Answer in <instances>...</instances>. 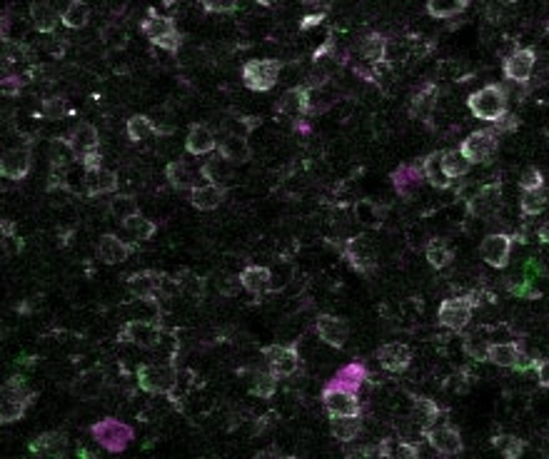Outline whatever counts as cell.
Instances as JSON below:
<instances>
[{"instance_id": "obj_1", "label": "cell", "mask_w": 549, "mask_h": 459, "mask_svg": "<svg viewBox=\"0 0 549 459\" xmlns=\"http://www.w3.org/2000/svg\"><path fill=\"white\" fill-rule=\"evenodd\" d=\"M467 108L477 120H485L489 126H497L499 120L507 117V93L499 83H489L479 88L467 98Z\"/></svg>"}, {"instance_id": "obj_2", "label": "cell", "mask_w": 549, "mask_h": 459, "mask_svg": "<svg viewBox=\"0 0 549 459\" xmlns=\"http://www.w3.org/2000/svg\"><path fill=\"white\" fill-rule=\"evenodd\" d=\"M33 405V392L25 385V379L18 375H13L5 379L3 385V402H0V422L3 425H13L23 419V415L28 412Z\"/></svg>"}, {"instance_id": "obj_3", "label": "cell", "mask_w": 549, "mask_h": 459, "mask_svg": "<svg viewBox=\"0 0 549 459\" xmlns=\"http://www.w3.org/2000/svg\"><path fill=\"white\" fill-rule=\"evenodd\" d=\"M143 33L156 48H163L167 52H177L183 45V33L177 31L175 21L170 15H160L153 8L147 11L146 21H143Z\"/></svg>"}, {"instance_id": "obj_4", "label": "cell", "mask_w": 549, "mask_h": 459, "mask_svg": "<svg viewBox=\"0 0 549 459\" xmlns=\"http://www.w3.org/2000/svg\"><path fill=\"white\" fill-rule=\"evenodd\" d=\"M459 150H462V155H465L472 165H485V163H489L492 157L497 155L499 130L495 126L479 127V130L469 133V136L459 143Z\"/></svg>"}, {"instance_id": "obj_5", "label": "cell", "mask_w": 549, "mask_h": 459, "mask_svg": "<svg viewBox=\"0 0 549 459\" xmlns=\"http://www.w3.org/2000/svg\"><path fill=\"white\" fill-rule=\"evenodd\" d=\"M282 63L275 58H258L242 65V83L252 93H270L280 80Z\"/></svg>"}, {"instance_id": "obj_6", "label": "cell", "mask_w": 549, "mask_h": 459, "mask_svg": "<svg viewBox=\"0 0 549 459\" xmlns=\"http://www.w3.org/2000/svg\"><path fill=\"white\" fill-rule=\"evenodd\" d=\"M477 295H459V297H450L437 307V320L450 333H465V327L472 320V313L477 307Z\"/></svg>"}, {"instance_id": "obj_7", "label": "cell", "mask_w": 549, "mask_h": 459, "mask_svg": "<svg viewBox=\"0 0 549 459\" xmlns=\"http://www.w3.org/2000/svg\"><path fill=\"white\" fill-rule=\"evenodd\" d=\"M137 387L147 395H170L177 387L175 365H140L137 367Z\"/></svg>"}, {"instance_id": "obj_8", "label": "cell", "mask_w": 549, "mask_h": 459, "mask_svg": "<svg viewBox=\"0 0 549 459\" xmlns=\"http://www.w3.org/2000/svg\"><path fill=\"white\" fill-rule=\"evenodd\" d=\"M90 435H93L95 442L103 449H108V452H123L135 437L133 427H128L125 422L113 417L95 422L93 427H90Z\"/></svg>"}, {"instance_id": "obj_9", "label": "cell", "mask_w": 549, "mask_h": 459, "mask_svg": "<svg viewBox=\"0 0 549 459\" xmlns=\"http://www.w3.org/2000/svg\"><path fill=\"white\" fill-rule=\"evenodd\" d=\"M342 258L347 260V265H350L355 272H360V275H370V272L377 270V248H374V242L370 240V238H364V235H357L353 240L345 242Z\"/></svg>"}, {"instance_id": "obj_10", "label": "cell", "mask_w": 549, "mask_h": 459, "mask_svg": "<svg viewBox=\"0 0 549 459\" xmlns=\"http://www.w3.org/2000/svg\"><path fill=\"white\" fill-rule=\"evenodd\" d=\"M262 357H265V365L280 379H288V377H292L300 370L298 344H270V347L262 350Z\"/></svg>"}, {"instance_id": "obj_11", "label": "cell", "mask_w": 549, "mask_h": 459, "mask_svg": "<svg viewBox=\"0 0 549 459\" xmlns=\"http://www.w3.org/2000/svg\"><path fill=\"white\" fill-rule=\"evenodd\" d=\"M322 407L327 409V415H363V402L357 392L332 382L322 389Z\"/></svg>"}, {"instance_id": "obj_12", "label": "cell", "mask_w": 549, "mask_h": 459, "mask_svg": "<svg viewBox=\"0 0 549 459\" xmlns=\"http://www.w3.org/2000/svg\"><path fill=\"white\" fill-rule=\"evenodd\" d=\"M499 208H502V183H499V180L482 185L472 198L467 200V212L477 220L497 215Z\"/></svg>"}, {"instance_id": "obj_13", "label": "cell", "mask_w": 549, "mask_h": 459, "mask_svg": "<svg viewBox=\"0 0 549 459\" xmlns=\"http://www.w3.org/2000/svg\"><path fill=\"white\" fill-rule=\"evenodd\" d=\"M515 248V238L507 232H492L479 245V258L495 270H505L509 265V255Z\"/></svg>"}, {"instance_id": "obj_14", "label": "cell", "mask_w": 549, "mask_h": 459, "mask_svg": "<svg viewBox=\"0 0 549 459\" xmlns=\"http://www.w3.org/2000/svg\"><path fill=\"white\" fill-rule=\"evenodd\" d=\"M123 342H130L140 350H156L163 337V327L157 323H147V320H130L123 324V330L118 334Z\"/></svg>"}, {"instance_id": "obj_15", "label": "cell", "mask_w": 549, "mask_h": 459, "mask_svg": "<svg viewBox=\"0 0 549 459\" xmlns=\"http://www.w3.org/2000/svg\"><path fill=\"white\" fill-rule=\"evenodd\" d=\"M425 439L430 442V447L435 449L437 454H442V457H457V454H462V449H465V442H462V435H459V429L455 425H440V427L425 429L422 432Z\"/></svg>"}, {"instance_id": "obj_16", "label": "cell", "mask_w": 549, "mask_h": 459, "mask_svg": "<svg viewBox=\"0 0 549 459\" xmlns=\"http://www.w3.org/2000/svg\"><path fill=\"white\" fill-rule=\"evenodd\" d=\"M537 65V52L532 48H517L515 52H509L502 63V73L512 83H527Z\"/></svg>"}, {"instance_id": "obj_17", "label": "cell", "mask_w": 549, "mask_h": 459, "mask_svg": "<svg viewBox=\"0 0 549 459\" xmlns=\"http://www.w3.org/2000/svg\"><path fill=\"white\" fill-rule=\"evenodd\" d=\"M374 360H377V365L383 367L384 372L402 375L404 370H410V365H412V350L402 342H387L383 347H377Z\"/></svg>"}, {"instance_id": "obj_18", "label": "cell", "mask_w": 549, "mask_h": 459, "mask_svg": "<svg viewBox=\"0 0 549 459\" xmlns=\"http://www.w3.org/2000/svg\"><path fill=\"white\" fill-rule=\"evenodd\" d=\"M33 167V153L28 147H13L5 150L0 157V175L13 183H21L31 175Z\"/></svg>"}, {"instance_id": "obj_19", "label": "cell", "mask_w": 549, "mask_h": 459, "mask_svg": "<svg viewBox=\"0 0 549 459\" xmlns=\"http://www.w3.org/2000/svg\"><path fill=\"white\" fill-rule=\"evenodd\" d=\"M315 333H317L322 342L330 344L332 350H342L347 344V337H350V324L337 314L325 313L315 320Z\"/></svg>"}, {"instance_id": "obj_20", "label": "cell", "mask_w": 549, "mask_h": 459, "mask_svg": "<svg viewBox=\"0 0 549 459\" xmlns=\"http://www.w3.org/2000/svg\"><path fill=\"white\" fill-rule=\"evenodd\" d=\"M65 143L71 147L75 160H80V157L100 150V133H98V127H95L93 123H78V126L71 130V136H68Z\"/></svg>"}, {"instance_id": "obj_21", "label": "cell", "mask_w": 549, "mask_h": 459, "mask_svg": "<svg viewBox=\"0 0 549 459\" xmlns=\"http://www.w3.org/2000/svg\"><path fill=\"white\" fill-rule=\"evenodd\" d=\"M185 150L190 155L203 157L210 155V153H215L218 150V137H215V130L205 123H195V126H190L185 137Z\"/></svg>"}, {"instance_id": "obj_22", "label": "cell", "mask_w": 549, "mask_h": 459, "mask_svg": "<svg viewBox=\"0 0 549 459\" xmlns=\"http://www.w3.org/2000/svg\"><path fill=\"white\" fill-rule=\"evenodd\" d=\"M130 245L125 240H120L113 232H105L98 238V245H95V255L103 265H120L130 258Z\"/></svg>"}, {"instance_id": "obj_23", "label": "cell", "mask_w": 549, "mask_h": 459, "mask_svg": "<svg viewBox=\"0 0 549 459\" xmlns=\"http://www.w3.org/2000/svg\"><path fill=\"white\" fill-rule=\"evenodd\" d=\"M166 275L157 270H137L128 277V290L137 297V300H150L156 297L157 290L163 287Z\"/></svg>"}, {"instance_id": "obj_24", "label": "cell", "mask_w": 549, "mask_h": 459, "mask_svg": "<svg viewBox=\"0 0 549 459\" xmlns=\"http://www.w3.org/2000/svg\"><path fill=\"white\" fill-rule=\"evenodd\" d=\"M228 195V190L222 188L220 183H205V185H195L190 190V205L200 212H210L218 210L222 205V200Z\"/></svg>"}, {"instance_id": "obj_25", "label": "cell", "mask_w": 549, "mask_h": 459, "mask_svg": "<svg viewBox=\"0 0 549 459\" xmlns=\"http://www.w3.org/2000/svg\"><path fill=\"white\" fill-rule=\"evenodd\" d=\"M31 454L35 457H65L68 452V437L62 432H43L41 437H35L31 442Z\"/></svg>"}, {"instance_id": "obj_26", "label": "cell", "mask_w": 549, "mask_h": 459, "mask_svg": "<svg viewBox=\"0 0 549 459\" xmlns=\"http://www.w3.org/2000/svg\"><path fill=\"white\" fill-rule=\"evenodd\" d=\"M238 282L245 293L260 297V295H265L270 290V285H272V272H270L268 267H262V265H250V267L240 272Z\"/></svg>"}, {"instance_id": "obj_27", "label": "cell", "mask_w": 549, "mask_h": 459, "mask_svg": "<svg viewBox=\"0 0 549 459\" xmlns=\"http://www.w3.org/2000/svg\"><path fill=\"white\" fill-rule=\"evenodd\" d=\"M330 432L342 445L355 442L363 432V415H330Z\"/></svg>"}, {"instance_id": "obj_28", "label": "cell", "mask_w": 549, "mask_h": 459, "mask_svg": "<svg viewBox=\"0 0 549 459\" xmlns=\"http://www.w3.org/2000/svg\"><path fill=\"white\" fill-rule=\"evenodd\" d=\"M310 90L305 85H298V88H290L288 93L282 95L278 110L282 115H290V117H302V115L310 113Z\"/></svg>"}, {"instance_id": "obj_29", "label": "cell", "mask_w": 549, "mask_h": 459, "mask_svg": "<svg viewBox=\"0 0 549 459\" xmlns=\"http://www.w3.org/2000/svg\"><path fill=\"white\" fill-rule=\"evenodd\" d=\"M522 355H525L522 342H492L487 350V362L515 370V365H517Z\"/></svg>"}, {"instance_id": "obj_30", "label": "cell", "mask_w": 549, "mask_h": 459, "mask_svg": "<svg viewBox=\"0 0 549 459\" xmlns=\"http://www.w3.org/2000/svg\"><path fill=\"white\" fill-rule=\"evenodd\" d=\"M422 180H425V175H422V167L420 165H402L397 167L393 173V185L394 190L400 192V195H415L417 188L422 185Z\"/></svg>"}, {"instance_id": "obj_31", "label": "cell", "mask_w": 549, "mask_h": 459, "mask_svg": "<svg viewBox=\"0 0 549 459\" xmlns=\"http://www.w3.org/2000/svg\"><path fill=\"white\" fill-rule=\"evenodd\" d=\"M437 95H440V90H437V85H432V83H427L422 90H417L415 98L410 100V115H412L415 120H422V123H427V120H430V115H432V110H435Z\"/></svg>"}, {"instance_id": "obj_32", "label": "cell", "mask_w": 549, "mask_h": 459, "mask_svg": "<svg viewBox=\"0 0 549 459\" xmlns=\"http://www.w3.org/2000/svg\"><path fill=\"white\" fill-rule=\"evenodd\" d=\"M31 21L38 33H52L61 23V15L55 13L51 0H33L31 3Z\"/></svg>"}, {"instance_id": "obj_33", "label": "cell", "mask_w": 549, "mask_h": 459, "mask_svg": "<svg viewBox=\"0 0 549 459\" xmlns=\"http://www.w3.org/2000/svg\"><path fill=\"white\" fill-rule=\"evenodd\" d=\"M440 165L445 170V175L450 180L465 178L467 173L472 170V163L462 155L459 147H450V150H440Z\"/></svg>"}, {"instance_id": "obj_34", "label": "cell", "mask_w": 549, "mask_h": 459, "mask_svg": "<svg viewBox=\"0 0 549 459\" xmlns=\"http://www.w3.org/2000/svg\"><path fill=\"white\" fill-rule=\"evenodd\" d=\"M250 143L242 136H225L218 140V155L228 163H245L250 160Z\"/></svg>"}, {"instance_id": "obj_35", "label": "cell", "mask_w": 549, "mask_h": 459, "mask_svg": "<svg viewBox=\"0 0 549 459\" xmlns=\"http://www.w3.org/2000/svg\"><path fill=\"white\" fill-rule=\"evenodd\" d=\"M118 192V173H110V170H95V173H88V195L90 198H100V195H115Z\"/></svg>"}, {"instance_id": "obj_36", "label": "cell", "mask_w": 549, "mask_h": 459, "mask_svg": "<svg viewBox=\"0 0 549 459\" xmlns=\"http://www.w3.org/2000/svg\"><path fill=\"white\" fill-rule=\"evenodd\" d=\"M442 415V409L437 405L435 399H430V397H412V417L417 419V425L425 429H430L432 425H437V419Z\"/></svg>"}, {"instance_id": "obj_37", "label": "cell", "mask_w": 549, "mask_h": 459, "mask_svg": "<svg viewBox=\"0 0 549 459\" xmlns=\"http://www.w3.org/2000/svg\"><path fill=\"white\" fill-rule=\"evenodd\" d=\"M472 0H427V15L435 18V21H450L457 18L469 8Z\"/></svg>"}, {"instance_id": "obj_38", "label": "cell", "mask_w": 549, "mask_h": 459, "mask_svg": "<svg viewBox=\"0 0 549 459\" xmlns=\"http://www.w3.org/2000/svg\"><path fill=\"white\" fill-rule=\"evenodd\" d=\"M90 15H93V11H90V5L85 0H71L65 5V11L61 13V23L65 28H71V31H80V28L88 25Z\"/></svg>"}, {"instance_id": "obj_39", "label": "cell", "mask_w": 549, "mask_h": 459, "mask_svg": "<svg viewBox=\"0 0 549 459\" xmlns=\"http://www.w3.org/2000/svg\"><path fill=\"white\" fill-rule=\"evenodd\" d=\"M166 178L167 183L175 190H180V192L195 188V173H193V167L187 165L185 160H173V163H167Z\"/></svg>"}, {"instance_id": "obj_40", "label": "cell", "mask_w": 549, "mask_h": 459, "mask_svg": "<svg viewBox=\"0 0 549 459\" xmlns=\"http://www.w3.org/2000/svg\"><path fill=\"white\" fill-rule=\"evenodd\" d=\"M120 230H123L128 238H133V240L147 242V240H153V235L157 232V225L153 222V220L143 218V215L137 212V215H133V218L123 220V222H120Z\"/></svg>"}, {"instance_id": "obj_41", "label": "cell", "mask_w": 549, "mask_h": 459, "mask_svg": "<svg viewBox=\"0 0 549 459\" xmlns=\"http://www.w3.org/2000/svg\"><path fill=\"white\" fill-rule=\"evenodd\" d=\"M420 167H422V175H425V180L432 185V188L447 190L452 185V180L447 178L445 170L440 165V150H437V153H430L427 157H422Z\"/></svg>"}, {"instance_id": "obj_42", "label": "cell", "mask_w": 549, "mask_h": 459, "mask_svg": "<svg viewBox=\"0 0 549 459\" xmlns=\"http://www.w3.org/2000/svg\"><path fill=\"white\" fill-rule=\"evenodd\" d=\"M549 205V188H537V190H527V192H522V198H519V208H522V215H529V218H535V215H542Z\"/></svg>"}, {"instance_id": "obj_43", "label": "cell", "mask_w": 549, "mask_h": 459, "mask_svg": "<svg viewBox=\"0 0 549 459\" xmlns=\"http://www.w3.org/2000/svg\"><path fill=\"white\" fill-rule=\"evenodd\" d=\"M278 382H280V377L275 375L270 367L265 370H258L255 375H252V382H250V392L260 399H270V397L278 392Z\"/></svg>"}, {"instance_id": "obj_44", "label": "cell", "mask_w": 549, "mask_h": 459, "mask_svg": "<svg viewBox=\"0 0 549 459\" xmlns=\"http://www.w3.org/2000/svg\"><path fill=\"white\" fill-rule=\"evenodd\" d=\"M367 379V370H364V365H360V362H353V365L342 367L337 375L332 377V385L337 387H345V389H360L363 387V382Z\"/></svg>"}, {"instance_id": "obj_45", "label": "cell", "mask_w": 549, "mask_h": 459, "mask_svg": "<svg viewBox=\"0 0 549 459\" xmlns=\"http://www.w3.org/2000/svg\"><path fill=\"white\" fill-rule=\"evenodd\" d=\"M425 258L427 262H430V267H435V270H445L450 262L455 260V250L447 245L445 240H430V245H427L425 250Z\"/></svg>"}, {"instance_id": "obj_46", "label": "cell", "mask_w": 549, "mask_h": 459, "mask_svg": "<svg viewBox=\"0 0 549 459\" xmlns=\"http://www.w3.org/2000/svg\"><path fill=\"white\" fill-rule=\"evenodd\" d=\"M360 52H363V58L367 63H383L384 58H387V41H384V35H380V33L364 35Z\"/></svg>"}, {"instance_id": "obj_47", "label": "cell", "mask_w": 549, "mask_h": 459, "mask_svg": "<svg viewBox=\"0 0 549 459\" xmlns=\"http://www.w3.org/2000/svg\"><path fill=\"white\" fill-rule=\"evenodd\" d=\"M103 385H105L103 372L93 370V372H85V375H80L78 379H75L73 392L78 397H83V399H93V397L100 395Z\"/></svg>"}, {"instance_id": "obj_48", "label": "cell", "mask_w": 549, "mask_h": 459, "mask_svg": "<svg viewBox=\"0 0 549 459\" xmlns=\"http://www.w3.org/2000/svg\"><path fill=\"white\" fill-rule=\"evenodd\" d=\"M156 123H153L147 115H133V117L128 120V137H130V143H143V140L156 136Z\"/></svg>"}, {"instance_id": "obj_49", "label": "cell", "mask_w": 549, "mask_h": 459, "mask_svg": "<svg viewBox=\"0 0 549 459\" xmlns=\"http://www.w3.org/2000/svg\"><path fill=\"white\" fill-rule=\"evenodd\" d=\"M492 447L497 449L502 457L507 459H517L522 457V452H525V439H519L517 435H495L492 437Z\"/></svg>"}, {"instance_id": "obj_50", "label": "cell", "mask_w": 549, "mask_h": 459, "mask_svg": "<svg viewBox=\"0 0 549 459\" xmlns=\"http://www.w3.org/2000/svg\"><path fill=\"white\" fill-rule=\"evenodd\" d=\"M108 210H110V215H113L118 222H123V220L133 218V215L140 212V208H137V200H135L133 195H118V192H115L113 198H110V205H108Z\"/></svg>"}, {"instance_id": "obj_51", "label": "cell", "mask_w": 549, "mask_h": 459, "mask_svg": "<svg viewBox=\"0 0 549 459\" xmlns=\"http://www.w3.org/2000/svg\"><path fill=\"white\" fill-rule=\"evenodd\" d=\"M489 340H485L482 334H475V337H467L465 340V352L472 360H479V362H487V350H489Z\"/></svg>"}, {"instance_id": "obj_52", "label": "cell", "mask_w": 549, "mask_h": 459, "mask_svg": "<svg viewBox=\"0 0 549 459\" xmlns=\"http://www.w3.org/2000/svg\"><path fill=\"white\" fill-rule=\"evenodd\" d=\"M537 188H544V175H542L539 167H527V170L519 175V190L527 192V190H537Z\"/></svg>"}, {"instance_id": "obj_53", "label": "cell", "mask_w": 549, "mask_h": 459, "mask_svg": "<svg viewBox=\"0 0 549 459\" xmlns=\"http://www.w3.org/2000/svg\"><path fill=\"white\" fill-rule=\"evenodd\" d=\"M203 8L208 13H218V15H225V13H232L238 8V0H200Z\"/></svg>"}, {"instance_id": "obj_54", "label": "cell", "mask_w": 549, "mask_h": 459, "mask_svg": "<svg viewBox=\"0 0 549 459\" xmlns=\"http://www.w3.org/2000/svg\"><path fill=\"white\" fill-rule=\"evenodd\" d=\"M43 113L48 115L51 120H58L65 115V103H62V98H48L45 103H43Z\"/></svg>"}, {"instance_id": "obj_55", "label": "cell", "mask_w": 549, "mask_h": 459, "mask_svg": "<svg viewBox=\"0 0 549 459\" xmlns=\"http://www.w3.org/2000/svg\"><path fill=\"white\" fill-rule=\"evenodd\" d=\"M535 375H537L539 387L549 389V357L547 360H537V362H535Z\"/></svg>"}, {"instance_id": "obj_56", "label": "cell", "mask_w": 549, "mask_h": 459, "mask_svg": "<svg viewBox=\"0 0 549 459\" xmlns=\"http://www.w3.org/2000/svg\"><path fill=\"white\" fill-rule=\"evenodd\" d=\"M80 165L85 167V173H95V170H100L103 167V157H100V150H95L90 155L80 157Z\"/></svg>"}, {"instance_id": "obj_57", "label": "cell", "mask_w": 549, "mask_h": 459, "mask_svg": "<svg viewBox=\"0 0 549 459\" xmlns=\"http://www.w3.org/2000/svg\"><path fill=\"white\" fill-rule=\"evenodd\" d=\"M394 454L402 459H417L420 457V445H415V442H400V447H397Z\"/></svg>"}, {"instance_id": "obj_58", "label": "cell", "mask_w": 549, "mask_h": 459, "mask_svg": "<svg viewBox=\"0 0 549 459\" xmlns=\"http://www.w3.org/2000/svg\"><path fill=\"white\" fill-rule=\"evenodd\" d=\"M537 238H539V242H544V245H549V220H547V222H542V225H539Z\"/></svg>"}, {"instance_id": "obj_59", "label": "cell", "mask_w": 549, "mask_h": 459, "mask_svg": "<svg viewBox=\"0 0 549 459\" xmlns=\"http://www.w3.org/2000/svg\"><path fill=\"white\" fill-rule=\"evenodd\" d=\"M255 3H258V5H265V8H268V5H275V3H280V0H255Z\"/></svg>"}]
</instances>
